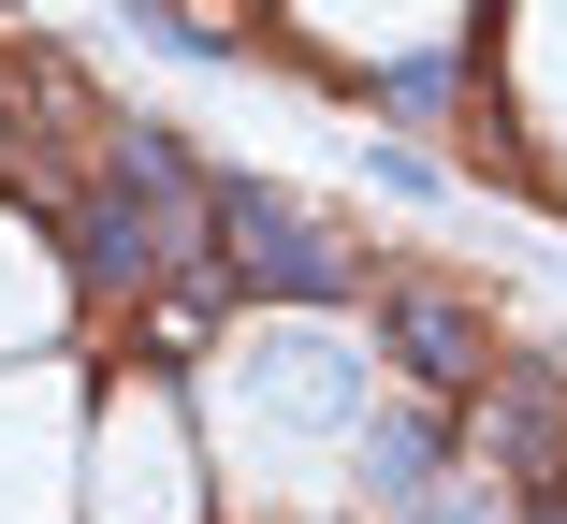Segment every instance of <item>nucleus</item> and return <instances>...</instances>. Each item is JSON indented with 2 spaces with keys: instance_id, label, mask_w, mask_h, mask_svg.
I'll use <instances>...</instances> for the list:
<instances>
[{
  "instance_id": "obj_1",
  "label": "nucleus",
  "mask_w": 567,
  "mask_h": 524,
  "mask_svg": "<svg viewBox=\"0 0 567 524\" xmlns=\"http://www.w3.org/2000/svg\"><path fill=\"white\" fill-rule=\"evenodd\" d=\"M204 161L161 132V117H117V161H102V189H73V277L87 291H175L204 277Z\"/></svg>"
},
{
  "instance_id": "obj_2",
  "label": "nucleus",
  "mask_w": 567,
  "mask_h": 524,
  "mask_svg": "<svg viewBox=\"0 0 567 524\" xmlns=\"http://www.w3.org/2000/svg\"><path fill=\"white\" fill-rule=\"evenodd\" d=\"M204 248L234 291H277V306H364V263L334 248V219L277 175H218L204 189Z\"/></svg>"
},
{
  "instance_id": "obj_3",
  "label": "nucleus",
  "mask_w": 567,
  "mask_h": 524,
  "mask_svg": "<svg viewBox=\"0 0 567 524\" xmlns=\"http://www.w3.org/2000/svg\"><path fill=\"white\" fill-rule=\"evenodd\" d=\"M379 350L422 379V408H451V393H495L509 364H495V321L466 291H436V277H379Z\"/></svg>"
},
{
  "instance_id": "obj_4",
  "label": "nucleus",
  "mask_w": 567,
  "mask_h": 524,
  "mask_svg": "<svg viewBox=\"0 0 567 524\" xmlns=\"http://www.w3.org/2000/svg\"><path fill=\"white\" fill-rule=\"evenodd\" d=\"M451 466H466V438H451V408H379V423H364V510L379 524H408Z\"/></svg>"
},
{
  "instance_id": "obj_5",
  "label": "nucleus",
  "mask_w": 567,
  "mask_h": 524,
  "mask_svg": "<svg viewBox=\"0 0 567 524\" xmlns=\"http://www.w3.org/2000/svg\"><path fill=\"white\" fill-rule=\"evenodd\" d=\"M553 452H567V393H553L538 364H509V379L481 393V481L538 495V481H553Z\"/></svg>"
},
{
  "instance_id": "obj_6",
  "label": "nucleus",
  "mask_w": 567,
  "mask_h": 524,
  "mask_svg": "<svg viewBox=\"0 0 567 524\" xmlns=\"http://www.w3.org/2000/svg\"><path fill=\"white\" fill-rule=\"evenodd\" d=\"M364 102H379V117H408V132H422V117H451V102H466V44H422V59H379V73H364Z\"/></svg>"
},
{
  "instance_id": "obj_7",
  "label": "nucleus",
  "mask_w": 567,
  "mask_h": 524,
  "mask_svg": "<svg viewBox=\"0 0 567 524\" xmlns=\"http://www.w3.org/2000/svg\"><path fill=\"white\" fill-rule=\"evenodd\" d=\"M408 524H524V495H509V481H481V466H451V481H436Z\"/></svg>"
},
{
  "instance_id": "obj_8",
  "label": "nucleus",
  "mask_w": 567,
  "mask_h": 524,
  "mask_svg": "<svg viewBox=\"0 0 567 524\" xmlns=\"http://www.w3.org/2000/svg\"><path fill=\"white\" fill-rule=\"evenodd\" d=\"M146 44H175V59H204V73H234V59H262L248 30H218V16H132Z\"/></svg>"
},
{
  "instance_id": "obj_9",
  "label": "nucleus",
  "mask_w": 567,
  "mask_h": 524,
  "mask_svg": "<svg viewBox=\"0 0 567 524\" xmlns=\"http://www.w3.org/2000/svg\"><path fill=\"white\" fill-rule=\"evenodd\" d=\"M364 161H379V189H408V204H436V161H422V146H379V132H364Z\"/></svg>"
},
{
  "instance_id": "obj_10",
  "label": "nucleus",
  "mask_w": 567,
  "mask_h": 524,
  "mask_svg": "<svg viewBox=\"0 0 567 524\" xmlns=\"http://www.w3.org/2000/svg\"><path fill=\"white\" fill-rule=\"evenodd\" d=\"M524 524H567V495H553V510H524Z\"/></svg>"
}]
</instances>
